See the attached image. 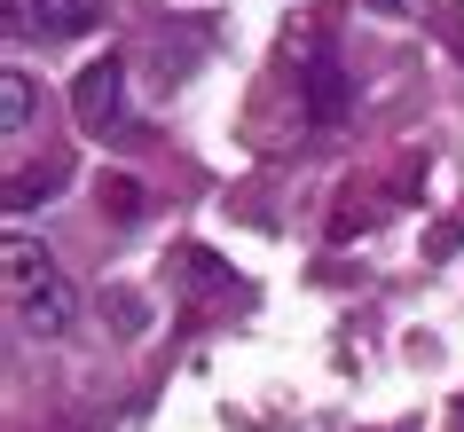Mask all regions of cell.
Returning <instances> with one entry per match:
<instances>
[{
	"label": "cell",
	"instance_id": "1",
	"mask_svg": "<svg viewBox=\"0 0 464 432\" xmlns=\"http://www.w3.org/2000/svg\"><path fill=\"white\" fill-rule=\"evenodd\" d=\"M102 24V0H8V40H79Z\"/></svg>",
	"mask_w": 464,
	"mask_h": 432
},
{
	"label": "cell",
	"instance_id": "2",
	"mask_svg": "<svg viewBox=\"0 0 464 432\" xmlns=\"http://www.w3.org/2000/svg\"><path fill=\"white\" fill-rule=\"evenodd\" d=\"M72 110L87 134H126V63H87V72L72 79Z\"/></svg>",
	"mask_w": 464,
	"mask_h": 432
},
{
	"label": "cell",
	"instance_id": "3",
	"mask_svg": "<svg viewBox=\"0 0 464 432\" xmlns=\"http://www.w3.org/2000/svg\"><path fill=\"white\" fill-rule=\"evenodd\" d=\"M8 307H16V322H24L32 338H63V331H72V314H79V299H72V283H63V275H48V283L16 291Z\"/></svg>",
	"mask_w": 464,
	"mask_h": 432
},
{
	"label": "cell",
	"instance_id": "4",
	"mask_svg": "<svg viewBox=\"0 0 464 432\" xmlns=\"http://www.w3.org/2000/svg\"><path fill=\"white\" fill-rule=\"evenodd\" d=\"M32 126H40V87H32L24 63H8V72H0V134L24 142Z\"/></svg>",
	"mask_w": 464,
	"mask_h": 432
},
{
	"label": "cell",
	"instance_id": "5",
	"mask_svg": "<svg viewBox=\"0 0 464 432\" xmlns=\"http://www.w3.org/2000/svg\"><path fill=\"white\" fill-rule=\"evenodd\" d=\"M307 102H315V119H339V72L331 63H307Z\"/></svg>",
	"mask_w": 464,
	"mask_h": 432
},
{
	"label": "cell",
	"instance_id": "6",
	"mask_svg": "<svg viewBox=\"0 0 464 432\" xmlns=\"http://www.w3.org/2000/svg\"><path fill=\"white\" fill-rule=\"evenodd\" d=\"M378 8H386V16H410V8H417V0H378Z\"/></svg>",
	"mask_w": 464,
	"mask_h": 432
},
{
	"label": "cell",
	"instance_id": "7",
	"mask_svg": "<svg viewBox=\"0 0 464 432\" xmlns=\"http://www.w3.org/2000/svg\"><path fill=\"white\" fill-rule=\"evenodd\" d=\"M457 432H464V408H457Z\"/></svg>",
	"mask_w": 464,
	"mask_h": 432
}]
</instances>
